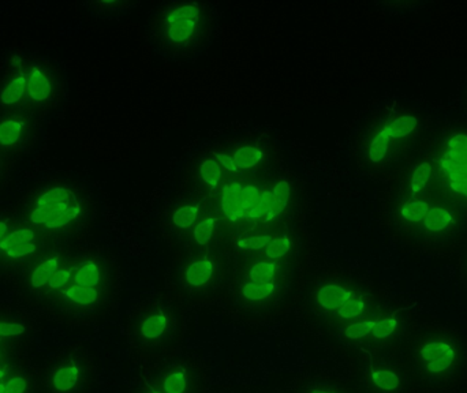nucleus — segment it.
Returning <instances> with one entry per match:
<instances>
[{"label": "nucleus", "instance_id": "1", "mask_svg": "<svg viewBox=\"0 0 467 393\" xmlns=\"http://www.w3.org/2000/svg\"><path fill=\"white\" fill-rule=\"evenodd\" d=\"M14 295L63 329L98 326L119 309L125 274L111 250L87 241L57 243L19 269Z\"/></svg>", "mask_w": 467, "mask_h": 393}, {"label": "nucleus", "instance_id": "2", "mask_svg": "<svg viewBox=\"0 0 467 393\" xmlns=\"http://www.w3.org/2000/svg\"><path fill=\"white\" fill-rule=\"evenodd\" d=\"M389 225L403 246L424 254H451L465 243L467 212L441 188L427 156L403 174L389 206Z\"/></svg>", "mask_w": 467, "mask_h": 393}, {"label": "nucleus", "instance_id": "3", "mask_svg": "<svg viewBox=\"0 0 467 393\" xmlns=\"http://www.w3.org/2000/svg\"><path fill=\"white\" fill-rule=\"evenodd\" d=\"M13 206L22 222L52 243L85 241L98 222L92 193L70 177H47L30 183Z\"/></svg>", "mask_w": 467, "mask_h": 393}, {"label": "nucleus", "instance_id": "4", "mask_svg": "<svg viewBox=\"0 0 467 393\" xmlns=\"http://www.w3.org/2000/svg\"><path fill=\"white\" fill-rule=\"evenodd\" d=\"M411 392H451L467 381V335L443 323L414 324L398 346Z\"/></svg>", "mask_w": 467, "mask_h": 393}, {"label": "nucleus", "instance_id": "5", "mask_svg": "<svg viewBox=\"0 0 467 393\" xmlns=\"http://www.w3.org/2000/svg\"><path fill=\"white\" fill-rule=\"evenodd\" d=\"M299 264V260L236 255L227 287V305L233 315L247 324L265 323L282 315L298 291Z\"/></svg>", "mask_w": 467, "mask_h": 393}, {"label": "nucleus", "instance_id": "6", "mask_svg": "<svg viewBox=\"0 0 467 393\" xmlns=\"http://www.w3.org/2000/svg\"><path fill=\"white\" fill-rule=\"evenodd\" d=\"M185 332V304L177 294H150L137 302L126 317V342L131 357L147 364L180 353Z\"/></svg>", "mask_w": 467, "mask_h": 393}, {"label": "nucleus", "instance_id": "7", "mask_svg": "<svg viewBox=\"0 0 467 393\" xmlns=\"http://www.w3.org/2000/svg\"><path fill=\"white\" fill-rule=\"evenodd\" d=\"M218 33V16L210 3H164L150 14L147 36L161 57L189 62L204 54Z\"/></svg>", "mask_w": 467, "mask_h": 393}, {"label": "nucleus", "instance_id": "8", "mask_svg": "<svg viewBox=\"0 0 467 393\" xmlns=\"http://www.w3.org/2000/svg\"><path fill=\"white\" fill-rule=\"evenodd\" d=\"M65 73L46 57L11 54L0 70V109H18L46 119L66 98Z\"/></svg>", "mask_w": 467, "mask_h": 393}, {"label": "nucleus", "instance_id": "9", "mask_svg": "<svg viewBox=\"0 0 467 393\" xmlns=\"http://www.w3.org/2000/svg\"><path fill=\"white\" fill-rule=\"evenodd\" d=\"M216 216L249 233L269 230L287 212L291 186L287 180L260 181L254 175L227 181L218 191Z\"/></svg>", "mask_w": 467, "mask_h": 393}, {"label": "nucleus", "instance_id": "10", "mask_svg": "<svg viewBox=\"0 0 467 393\" xmlns=\"http://www.w3.org/2000/svg\"><path fill=\"white\" fill-rule=\"evenodd\" d=\"M380 288L356 274H335L316 284L310 293L313 315L332 335L372 312L386 301Z\"/></svg>", "mask_w": 467, "mask_h": 393}, {"label": "nucleus", "instance_id": "11", "mask_svg": "<svg viewBox=\"0 0 467 393\" xmlns=\"http://www.w3.org/2000/svg\"><path fill=\"white\" fill-rule=\"evenodd\" d=\"M421 133V118L413 109L392 107L370 120L359 137V163L372 172H380L397 163Z\"/></svg>", "mask_w": 467, "mask_h": 393}, {"label": "nucleus", "instance_id": "12", "mask_svg": "<svg viewBox=\"0 0 467 393\" xmlns=\"http://www.w3.org/2000/svg\"><path fill=\"white\" fill-rule=\"evenodd\" d=\"M414 324L413 305L386 299L361 320L345 326L332 337L345 350L362 356L397 347Z\"/></svg>", "mask_w": 467, "mask_h": 393}, {"label": "nucleus", "instance_id": "13", "mask_svg": "<svg viewBox=\"0 0 467 393\" xmlns=\"http://www.w3.org/2000/svg\"><path fill=\"white\" fill-rule=\"evenodd\" d=\"M100 380V359L87 342L62 346L36 367V393H96Z\"/></svg>", "mask_w": 467, "mask_h": 393}, {"label": "nucleus", "instance_id": "14", "mask_svg": "<svg viewBox=\"0 0 467 393\" xmlns=\"http://www.w3.org/2000/svg\"><path fill=\"white\" fill-rule=\"evenodd\" d=\"M232 266L224 250L188 252L177 271V295L183 304L213 301L229 287Z\"/></svg>", "mask_w": 467, "mask_h": 393}, {"label": "nucleus", "instance_id": "15", "mask_svg": "<svg viewBox=\"0 0 467 393\" xmlns=\"http://www.w3.org/2000/svg\"><path fill=\"white\" fill-rule=\"evenodd\" d=\"M52 244L57 243L22 222L13 205H0V282H10L19 269Z\"/></svg>", "mask_w": 467, "mask_h": 393}, {"label": "nucleus", "instance_id": "16", "mask_svg": "<svg viewBox=\"0 0 467 393\" xmlns=\"http://www.w3.org/2000/svg\"><path fill=\"white\" fill-rule=\"evenodd\" d=\"M427 158L441 188L467 212V130L447 131Z\"/></svg>", "mask_w": 467, "mask_h": 393}, {"label": "nucleus", "instance_id": "17", "mask_svg": "<svg viewBox=\"0 0 467 393\" xmlns=\"http://www.w3.org/2000/svg\"><path fill=\"white\" fill-rule=\"evenodd\" d=\"M37 326L26 310L0 304V380L29 365Z\"/></svg>", "mask_w": 467, "mask_h": 393}, {"label": "nucleus", "instance_id": "18", "mask_svg": "<svg viewBox=\"0 0 467 393\" xmlns=\"http://www.w3.org/2000/svg\"><path fill=\"white\" fill-rule=\"evenodd\" d=\"M358 393H413L397 347L354 357Z\"/></svg>", "mask_w": 467, "mask_h": 393}, {"label": "nucleus", "instance_id": "19", "mask_svg": "<svg viewBox=\"0 0 467 393\" xmlns=\"http://www.w3.org/2000/svg\"><path fill=\"white\" fill-rule=\"evenodd\" d=\"M44 119L18 109H0V155L24 160L37 147Z\"/></svg>", "mask_w": 467, "mask_h": 393}, {"label": "nucleus", "instance_id": "20", "mask_svg": "<svg viewBox=\"0 0 467 393\" xmlns=\"http://www.w3.org/2000/svg\"><path fill=\"white\" fill-rule=\"evenodd\" d=\"M288 393H358L354 384L335 376H312L296 384Z\"/></svg>", "mask_w": 467, "mask_h": 393}, {"label": "nucleus", "instance_id": "21", "mask_svg": "<svg viewBox=\"0 0 467 393\" xmlns=\"http://www.w3.org/2000/svg\"><path fill=\"white\" fill-rule=\"evenodd\" d=\"M0 393H36V367L26 365L2 378Z\"/></svg>", "mask_w": 467, "mask_h": 393}, {"label": "nucleus", "instance_id": "22", "mask_svg": "<svg viewBox=\"0 0 467 393\" xmlns=\"http://www.w3.org/2000/svg\"><path fill=\"white\" fill-rule=\"evenodd\" d=\"M204 212L200 203H183L172 212L171 217H170V224L186 239V236L193 230L194 225L200 222Z\"/></svg>", "mask_w": 467, "mask_h": 393}, {"label": "nucleus", "instance_id": "23", "mask_svg": "<svg viewBox=\"0 0 467 393\" xmlns=\"http://www.w3.org/2000/svg\"><path fill=\"white\" fill-rule=\"evenodd\" d=\"M16 166H18L16 161L0 155V194L5 193L13 183Z\"/></svg>", "mask_w": 467, "mask_h": 393}, {"label": "nucleus", "instance_id": "24", "mask_svg": "<svg viewBox=\"0 0 467 393\" xmlns=\"http://www.w3.org/2000/svg\"><path fill=\"white\" fill-rule=\"evenodd\" d=\"M90 5L99 13H117V11H128L136 5L130 2H95Z\"/></svg>", "mask_w": 467, "mask_h": 393}, {"label": "nucleus", "instance_id": "25", "mask_svg": "<svg viewBox=\"0 0 467 393\" xmlns=\"http://www.w3.org/2000/svg\"><path fill=\"white\" fill-rule=\"evenodd\" d=\"M460 274L461 279H462V282L467 285V250L463 253L462 258H461Z\"/></svg>", "mask_w": 467, "mask_h": 393}]
</instances>
